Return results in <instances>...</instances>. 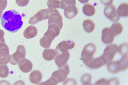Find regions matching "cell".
Returning a JSON list of instances; mask_svg holds the SVG:
<instances>
[{
  "label": "cell",
  "mask_w": 128,
  "mask_h": 85,
  "mask_svg": "<svg viewBox=\"0 0 128 85\" xmlns=\"http://www.w3.org/2000/svg\"><path fill=\"white\" fill-rule=\"evenodd\" d=\"M1 22L4 28L12 33L18 32L23 24L22 16L14 10L5 12L2 16Z\"/></svg>",
  "instance_id": "6da1fadb"
},
{
  "label": "cell",
  "mask_w": 128,
  "mask_h": 85,
  "mask_svg": "<svg viewBox=\"0 0 128 85\" xmlns=\"http://www.w3.org/2000/svg\"><path fill=\"white\" fill-rule=\"evenodd\" d=\"M59 69L58 70L52 73L50 78L39 85H57L59 83L64 82L67 79L70 73L69 67L66 64Z\"/></svg>",
  "instance_id": "7a4b0ae2"
},
{
  "label": "cell",
  "mask_w": 128,
  "mask_h": 85,
  "mask_svg": "<svg viewBox=\"0 0 128 85\" xmlns=\"http://www.w3.org/2000/svg\"><path fill=\"white\" fill-rule=\"evenodd\" d=\"M84 64L88 68L97 69L106 65L108 62L102 55L97 58L93 57H85L82 58Z\"/></svg>",
  "instance_id": "3957f363"
},
{
  "label": "cell",
  "mask_w": 128,
  "mask_h": 85,
  "mask_svg": "<svg viewBox=\"0 0 128 85\" xmlns=\"http://www.w3.org/2000/svg\"><path fill=\"white\" fill-rule=\"evenodd\" d=\"M128 57L125 56L118 61H111L107 65L108 69L110 72L113 74H116L126 70L128 67Z\"/></svg>",
  "instance_id": "277c9868"
},
{
  "label": "cell",
  "mask_w": 128,
  "mask_h": 85,
  "mask_svg": "<svg viewBox=\"0 0 128 85\" xmlns=\"http://www.w3.org/2000/svg\"><path fill=\"white\" fill-rule=\"evenodd\" d=\"M50 15L48 18V25L53 24L58 25L62 29L63 26V19L58 10L53 8H48Z\"/></svg>",
  "instance_id": "5b68a950"
},
{
  "label": "cell",
  "mask_w": 128,
  "mask_h": 85,
  "mask_svg": "<svg viewBox=\"0 0 128 85\" xmlns=\"http://www.w3.org/2000/svg\"><path fill=\"white\" fill-rule=\"evenodd\" d=\"M26 55V50L24 46L21 45H18L16 51L10 55L11 59L10 63L13 65H17L20 60L25 58Z\"/></svg>",
  "instance_id": "8992f818"
},
{
  "label": "cell",
  "mask_w": 128,
  "mask_h": 85,
  "mask_svg": "<svg viewBox=\"0 0 128 85\" xmlns=\"http://www.w3.org/2000/svg\"><path fill=\"white\" fill-rule=\"evenodd\" d=\"M49 15L48 8L41 9L30 18L28 24L35 25L40 21L48 19Z\"/></svg>",
  "instance_id": "52a82bcc"
},
{
  "label": "cell",
  "mask_w": 128,
  "mask_h": 85,
  "mask_svg": "<svg viewBox=\"0 0 128 85\" xmlns=\"http://www.w3.org/2000/svg\"><path fill=\"white\" fill-rule=\"evenodd\" d=\"M11 57L9 48L5 42L0 43V65H5L10 62Z\"/></svg>",
  "instance_id": "ba28073f"
},
{
  "label": "cell",
  "mask_w": 128,
  "mask_h": 85,
  "mask_svg": "<svg viewBox=\"0 0 128 85\" xmlns=\"http://www.w3.org/2000/svg\"><path fill=\"white\" fill-rule=\"evenodd\" d=\"M116 8L113 5L106 6L104 10V13L105 16L114 22H118L121 17L116 13Z\"/></svg>",
  "instance_id": "9c48e42d"
},
{
  "label": "cell",
  "mask_w": 128,
  "mask_h": 85,
  "mask_svg": "<svg viewBox=\"0 0 128 85\" xmlns=\"http://www.w3.org/2000/svg\"><path fill=\"white\" fill-rule=\"evenodd\" d=\"M119 46L116 44H112L106 47L102 55L108 62L112 61L114 59L116 54L118 51Z\"/></svg>",
  "instance_id": "30bf717a"
},
{
  "label": "cell",
  "mask_w": 128,
  "mask_h": 85,
  "mask_svg": "<svg viewBox=\"0 0 128 85\" xmlns=\"http://www.w3.org/2000/svg\"><path fill=\"white\" fill-rule=\"evenodd\" d=\"M75 45V43L72 41H62L58 45L55 50L58 55L73 49Z\"/></svg>",
  "instance_id": "8fae6325"
},
{
  "label": "cell",
  "mask_w": 128,
  "mask_h": 85,
  "mask_svg": "<svg viewBox=\"0 0 128 85\" xmlns=\"http://www.w3.org/2000/svg\"><path fill=\"white\" fill-rule=\"evenodd\" d=\"M70 56L68 51L57 55L55 59V61L58 68L66 65L69 60Z\"/></svg>",
  "instance_id": "7c38bea8"
},
{
  "label": "cell",
  "mask_w": 128,
  "mask_h": 85,
  "mask_svg": "<svg viewBox=\"0 0 128 85\" xmlns=\"http://www.w3.org/2000/svg\"><path fill=\"white\" fill-rule=\"evenodd\" d=\"M102 40L104 44H109L114 42L115 37L111 33L110 27L104 28L102 31Z\"/></svg>",
  "instance_id": "4fadbf2b"
},
{
  "label": "cell",
  "mask_w": 128,
  "mask_h": 85,
  "mask_svg": "<svg viewBox=\"0 0 128 85\" xmlns=\"http://www.w3.org/2000/svg\"><path fill=\"white\" fill-rule=\"evenodd\" d=\"M18 63L19 69L21 71L24 73L30 72L32 69V63L30 60L25 58L20 60Z\"/></svg>",
  "instance_id": "5bb4252c"
},
{
  "label": "cell",
  "mask_w": 128,
  "mask_h": 85,
  "mask_svg": "<svg viewBox=\"0 0 128 85\" xmlns=\"http://www.w3.org/2000/svg\"><path fill=\"white\" fill-rule=\"evenodd\" d=\"M64 9V14L68 19H72L76 16L78 13V9L76 5H71L66 6Z\"/></svg>",
  "instance_id": "9a60e30c"
},
{
  "label": "cell",
  "mask_w": 128,
  "mask_h": 85,
  "mask_svg": "<svg viewBox=\"0 0 128 85\" xmlns=\"http://www.w3.org/2000/svg\"><path fill=\"white\" fill-rule=\"evenodd\" d=\"M96 51V47L94 44L92 43L88 44L84 46L82 50V58L85 57H93Z\"/></svg>",
  "instance_id": "2e32d148"
},
{
  "label": "cell",
  "mask_w": 128,
  "mask_h": 85,
  "mask_svg": "<svg viewBox=\"0 0 128 85\" xmlns=\"http://www.w3.org/2000/svg\"><path fill=\"white\" fill-rule=\"evenodd\" d=\"M38 30L34 26L30 25L28 26L24 30V35L27 39H30L36 37L38 35Z\"/></svg>",
  "instance_id": "e0dca14e"
},
{
  "label": "cell",
  "mask_w": 128,
  "mask_h": 85,
  "mask_svg": "<svg viewBox=\"0 0 128 85\" xmlns=\"http://www.w3.org/2000/svg\"><path fill=\"white\" fill-rule=\"evenodd\" d=\"M42 78V73L38 71L35 70L32 71L31 73L29 76V79L32 83L37 84L41 82Z\"/></svg>",
  "instance_id": "ac0fdd59"
},
{
  "label": "cell",
  "mask_w": 128,
  "mask_h": 85,
  "mask_svg": "<svg viewBox=\"0 0 128 85\" xmlns=\"http://www.w3.org/2000/svg\"><path fill=\"white\" fill-rule=\"evenodd\" d=\"M57 55V53L56 50L51 49H44L42 54L43 58L47 61L54 60Z\"/></svg>",
  "instance_id": "d6986e66"
},
{
  "label": "cell",
  "mask_w": 128,
  "mask_h": 85,
  "mask_svg": "<svg viewBox=\"0 0 128 85\" xmlns=\"http://www.w3.org/2000/svg\"><path fill=\"white\" fill-rule=\"evenodd\" d=\"M54 40L51 36L44 34L43 37L40 39V43L41 46L43 48H49L51 46L52 42Z\"/></svg>",
  "instance_id": "ffe728a7"
},
{
  "label": "cell",
  "mask_w": 128,
  "mask_h": 85,
  "mask_svg": "<svg viewBox=\"0 0 128 85\" xmlns=\"http://www.w3.org/2000/svg\"><path fill=\"white\" fill-rule=\"evenodd\" d=\"M110 30L111 33L115 37L121 34L123 30L122 25L119 23H116L113 24Z\"/></svg>",
  "instance_id": "44dd1931"
},
{
  "label": "cell",
  "mask_w": 128,
  "mask_h": 85,
  "mask_svg": "<svg viewBox=\"0 0 128 85\" xmlns=\"http://www.w3.org/2000/svg\"><path fill=\"white\" fill-rule=\"evenodd\" d=\"M82 11L85 15L88 16H91L95 14L96 9L93 5L88 3L83 5L82 8Z\"/></svg>",
  "instance_id": "7402d4cb"
},
{
  "label": "cell",
  "mask_w": 128,
  "mask_h": 85,
  "mask_svg": "<svg viewBox=\"0 0 128 85\" xmlns=\"http://www.w3.org/2000/svg\"><path fill=\"white\" fill-rule=\"evenodd\" d=\"M116 13L120 16L127 17L128 16V4L123 3L120 5L116 10Z\"/></svg>",
  "instance_id": "603a6c76"
},
{
  "label": "cell",
  "mask_w": 128,
  "mask_h": 85,
  "mask_svg": "<svg viewBox=\"0 0 128 85\" xmlns=\"http://www.w3.org/2000/svg\"><path fill=\"white\" fill-rule=\"evenodd\" d=\"M82 26L84 30L88 33L92 32L94 30L95 26L93 21L88 19L83 21Z\"/></svg>",
  "instance_id": "cb8c5ba5"
},
{
  "label": "cell",
  "mask_w": 128,
  "mask_h": 85,
  "mask_svg": "<svg viewBox=\"0 0 128 85\" xmlns=\"http://www.w3.org/2000/svg\"><path fill=\"white\" fill-rule=\"evenodd\" d=\"M81 81L83 85H92L91 83L92 77L89 74H86L84 75L81 78Z\"/></svg>",
  "instance_id": "d4e9b609"
},
{
  "label": "cell",
  "mask_w": 128,
  "mask_h": 85,
  "mask_svg": "<svg viewBox=\"0 0 128 85\" xmlns=\"http://www.w3.org/2000/svg\"><path fill=\"white\" fill-rule=\"evenodd\" d=\"M60 1L59 0H48L47 2V5L49 8H60Z\"/></svg>",
  "instance_id": "484cf974"
},
{
  "label": "cell",
  "mask_w": 128,
  "mask_h": 85,
  "mask_svg": "<svg viewBox=\"0 0 128 85\" xmlns=\"http://www.w3.org/2000/svg\"><path fill=\"white\" fill-rule=\"evenodd\" d=\"M128 44L124 43L118 47V51L120 55L122 56H125L128 55Z\"/></svg>",
  "instance_id": "4316f807"
},
{
  "label": "cell",
  "mask_w": 128,
  "mask_h": 85,
  "mask_svg": "<svg viewBox=\"0 0 128 85\" xmlns=\"http://www.w3.org/2000/svg\"><path fill=\"white\" fill-rule=\"evenodd\" d=\"M9 74L8 68L6 65H0V78H7Z\"/></svg>",
  "instance_id": "83f0119b"
},
{
  "label": "cell",
  "mask_w": 128,
  "mask_h": 85,
  "mask_svg": "<svg viewBox=\"0 0 128 85\" xmlns=\"http://www.w3.org/2000/svg\"><path fill=\"white\" fill-rule=\"evenodd\" d=\"M76 0H62L60 3V8L64 9L68 5H76Z\"/></svg>",
  "instance_id": "f1b7e54d"
},
{
  "label": "cell",
  "mask_w": 128,
  "mask_h": 85,
  "mask_svg": "<svg viewBox=\"0 0 128 85\" xmlns=\"http://www.w3.org/2000/svg\"><path fill=\"white\" fill-rule=\"evenodd\" d=\"M30 1V0H16V2L19 6L24 7L28 5Z\"/></svg>",
  "instance_id": "f546056e"
},
{
  "label": "cell",
  "mask_w": 128,
  "mask_h": 85,
  "mask_svg": "<svg viewBox=\"0 0 128 85\" xmlns=\"http://www.w3.org/2000/svg\"><path fill=\"white\" fill-rule=\"evenodd\" d=\"M120 82L117 78H114L108 80L106 85H119Z\"/></svg>",
  "instance_id": "4dcf8cb0"
},
{
  "label": "cell",
  "mask_w": 128,
  "mask_h": 85,
  "mask_svg": "<svg viewBox=\"0 0 128 85\" xmlns=\"http://www.w3.org/2000/svg\"><path fill=\"white\" fill-rule=\"evenodd\" d=\"M8 4L7 0H0V9L3 11L6 8Z\"/></svg>",
  "instance_id": "1f68e13d"
},
{
  "label": "cell",
  "mask_w": 128,
  "mask_h": 85,
  "mask_svg": "<svg viewBox=\"0 0 128 85\" xmlns=\"http://www.w3.org/2000/svg\"><path fill=\"white\" fill-rule=\"evenodd\" d=\"M108 80L105 79H102L96 82L94 85H106Z\"/></svg>",
  "instance_id": "d6a6232c"
},
{
  "label": "cell",
  "mask_w": 128,
  "mask_h": 85,
  "mask_svg": "<svg viewBox=\"0 0 128 85\" xmlns=\"http://www.w3.org/2000/svg\"><path fill=\"white\" fill-rule=\"evenodd\" d=\"M102 3L104 5L108 6L112 4L114 1V0H100Z\"/></svg>",
  "instance_id": "836d02e7"
},
{
  "label": "cell",
  "mask_w": 128,
  "mask_h": 85,
  "mask_svg": "<svg viewBox=\"0 0 128 85\" xmlns=\"http://www.w3.org/2000/svg\"><path fill=\"white\" fill-rule=\"evenodd\" d=\"M4 32L2 30L0 29V43L2 42H5L4 37Z\"/></svg>",
  "instance_id": "e575fe53"
},
{
  "label": "cell",
  "mask_w": 128,
  "mask_h": 85,
  "mask_svg": "<svg viewBox=\"0 0 128 85\" xmlns=\"http://www.w3.org/2000/svg\"><path fill=\"white\" fill-rule=\"evenodd\" d=\"M90 0H78V1L81 3L84 4L88 2Z\"/></svg>",
  "instance_id": "d590c367"
},
{
  "label": "cell",
  "mask_w": 128,
  "mask_h": 85,
  "mask_svg": "<svg viewBox=\"0 0 128 85\" xmlns=\"http://www.w3.org/2000/svg\"><path fill=\"white\" fill-rule=\"evenodd\" d=\"M3 13V10L1 9H0V19L1 18L2 15Z\"/></svg>",
  "instance_id": "8d00e7d4"
}]
</instances>
